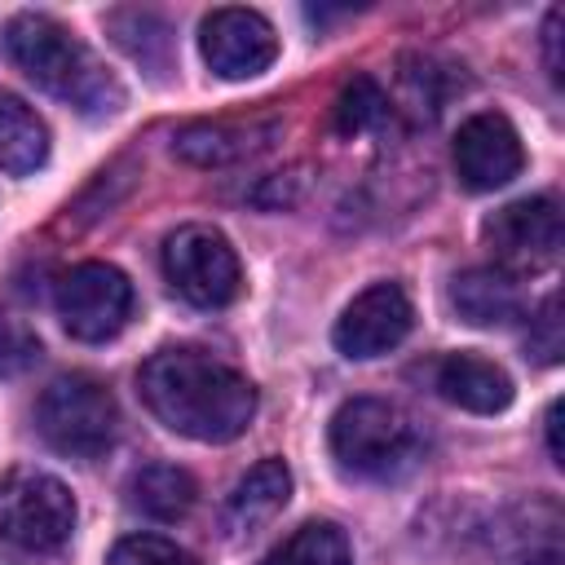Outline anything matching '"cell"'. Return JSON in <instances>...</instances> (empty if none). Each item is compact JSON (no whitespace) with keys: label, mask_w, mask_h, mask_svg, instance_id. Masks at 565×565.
I'll return each mask as SVG.
<instances>
[{"label":"cell","mask_w":565,"mask_h":565,"mask_svg":"<svg viewBox=\"0 0 565 565\" xmlns=\"http://www.w3.org/2000/svg\"><path fill=\"white\" fill-rule=\"evenodd\" d=\"M137 393L146 411L190 441H234L256 419V388L234 366L199 349H163L141 362Z\"/></svg>","instance_id":"6da1fadb"},{"label":"cell","mask_w":565,"mask_h":565,"mask_svg":"<svg viewBox=\"0 0 565 565\" xmlns=\"http://www.w3.org/2000/svg\"><path fill=\"white\" fill-rule=\"evenodd\" d=\"M0 40H4V53L13 57V66L35 88H44L49 97L75 106L79 115L102 119V115H115L124 106V84L57 18H49V13H18L4 26Z\"/></svg>","instance_id":"7a4b0ae2"},{"label":"cell","mask_w":565,"mask_h":565,"mask_svg":"<svg viewBox=\"0 0 565 565\" xmlns=\"http://www.w3.org/2000/svg\"><path fill=\"white\" fill-rule=\"evenodd\" d=\"M331 455L344 472L388 481L402 477L419 455L415 424L384 397H353L331 415Z\"/></svg>","instance_id":"3957f363"},{"label":"cell","mask_w":565,"mask_h":565,"mask_svg":"<svg viewBox=\"0 0 565 565\" xmlns=\"http://www.w3.org/2000/svg\"><path fill=\"white\" fill-rule=\"evenodd\" d=\"M35 428L40 437L71 459H97L110 450L119 411L102 380L93 375H62L53 380L35 402Z\"/></svg>","instance_id":"277c9868"},{"label":"cell","mask_w":565,"mask_h":565,"mask_svg":"<svg viewBox=\"0 0 565 565\" xmlns=\"http://www.w3.org/2000/svg\"><path fill=\"white\" fill-rule=\"evenodd\" d=\"M75 530L71 490L35 468H9L0 477V539L18 552H57Z\"/></svg>","instance_id":"5b68a950"},{"label":"cell","mask_w":565,"mask_h":565,"mask_svg":"<svg viewBox=\"0 0 565 565\" xmlns=\"http://www.w3.org/2000/svg\"><path fill=\"white\" fill-rule=\"evenodd\" d=\"M163 274L199 309H221L243 287L238 252L212 225H181L177 234H168V243H163Z\"/></svg>","instance_id":"8992f818"},{"label":"cell","mask_w":565,"mask_h":565,"mask_svg":"<svg viewBox=\"0 0 565 565\" xmlns=\"http://www.w3.org/2000/svg\"><path fill=\"white\" fill-rule=\"evenodd\" d=\"M53 305H57L62 327L75 340L102 344V340L119 335L124 322L132 318V282L124 269H115L106 260H84L57 278Z\"/></svg>","instance_id":"52a82bcc"},{"label":"cell","mask_w":565,"mask_h":565,"mask_svg":"<svg viewBox=\"0 0 565 565\" xmlns=\"http://www.w3.org/2000/svg\"><path fill=\"white\" fill-rule=\"evenodd\" d=\"M486 247L494 252L503 274L547 269L561 252V207L547 194L516 199L486 221Z\"/></svg>","instance_id":"ba28073f"},{"label":"cell","mask_w":565,"mask_h":565,"mask_svg":"<svg viewBox=\"0 0 565 565\" xmlns=\"http://www.w3.org/2000/svg\"><path fill=\"white\" fill-rule=\"evenodd\" d=\"M199 49L212 75L252 79L278 57V35L256 9H212L199 26Z\"/></svg>","instance_id":"9c48e42d"},{"label":"cell","mask_w":565,"mask_h":565,"mask_svg":"<svg viewBox=\"0 0 565 565\" xmlns=\"http://www.w3.org/2000/svg\"><path fill=\"white\" fill-rule=\"evenodd\" d=\"M411 322H415L411 296L397 282H371L344 305L331 335L344 358H380L411 335Z\"/></svg>","instance_id":"30bf717a"},{"label":"cell","mask_w":565,"mask_h":565,"mask_svg":"<svg viewBox=\"0 0 565 565\" xmlns=\"http://www.w3.org/2000/svg\"><path fill=\"white\" fill-rule=\"evenodd\" d=\"M525 168L516 128L499 110H477L455 132V172L468 190H499Z\"/></svg>","instance_id":"8fae6325"},{"label":"cell","mask_w":565,"mask_h":565,"mask_svg":"<svg viewBox=\"0 0 565 565\" xmlns=\"http://www.w3.org/2000/svg\"><path fill=\"white\" fill-rule=\"evenodd\" d=\"M437 393L472 415H499L512 402V380L503 366L477 353H450L437 366Z\"/></svg>","instance_id":"7c38bea8"},{"label":"cell","mask_w":565,"mask_h":565,"mask_svg":"<svg viewBox=\"0 0 565 565\" xmlns=\"http://www.w3.org/2000/svg\"><path fill=\"white\" fill-rule=\"evenodd\" d=\"M291 499V472L282 459H260L238 477V486L225 499V530L230 534H252L265 521H274Z\"/></svg>","instance_id":"4fadbf2b"},{"label":"cell","mask_w":565,"mask_h":565,"mask_svg":"<svg viewBox=\"0 0 565 565\" xmlns=\"http://www.w3.org/2000/svg\"><path fill=\"white\" fill-rule=\"evenodd\" d=\"M450 305L459 309L463 322L472 327H503L521 313V287L512 274H503L499 265L486 269H463L450 282Z\"/></svg>","instance_id":"5bb4252c"},{"label":"cell","mask_w":565,"mask_h":565,"mask_svg":"<svg viewBox=\"0 0 565 565\" xmlns=\"http://www.w3.org/2000/svg\"><path fill=\"white\" fill-rule=\"evenodd\" d=\"M199 499V486L177 463H146L128 477V503L150 521H181Z\"/></svg>","instance_id":"9a60e30c"},{"label":"cell","mask_w":565,"mask_h":565,"mask_svg":"<svg viewBox=\"0 0 565 565\" xmlns=\"http://www.w3.org/2000/svg\"><path fill=\"white\" fill-rule=\"evenodd\" d=\"M49 159V128L44 119L18 102L13 93H0V168L13 177L35 172Z\"/></svg>","instance_id":"2e32d148"},{"label":"cell","mask_w":565,"mask_h":565,"mask_svg":"<svg viewBox=\"0 0 565 565\" xmlns=\"http://www.w3.org/2000/svg\"><path fill=\"white\" fill-rule=\"evenodd\" d=\"M260 141H256V128L252 124H190L181 137H177V154L199 163V168H216V163H234L243 154H252Z\"/></svg>","instance_id":"e0dca14e"},{"label":"cell","mask_w":565,"mask_h":565,"mask_svg":"<svg viewBox=\"0 0 565 565\" xmlns=\"http://www.w3.org/2000/svg\"><path fill=\"white\" fill-rule=\"evenodd\" d=\"M260 565H353V547L340 525L309 521L291 539H282V547H274Z\"/></svg>","instance_id":"ac0fdd59"},{"label":"cell","mask_w":565,"mask_h":565,"mask_svg":"<svg viewBox=\"0 0 565 565\" xmlns=\"http://www.w3.org/2000/svg\"><path fill=\"white\" fill-rule=\"evenodd\" d=\"M384 110H388V102H384L380 84H375L371 75H353V79L344 84L340 102H335V128H340L344 137L366 132L371 124H380V119H384Z\"/></svg>","instance_id":"d6986e66"},{"label":"cell","mask_w":565,"mask_h":565,"mask_svg":"<svg viewBox=\"0 0 565 565\" xmlns=\"http://www.w3.org/2000/svg\"><path fill=\"white\" fill-rule=\"evenodd\" d=\"M106 565H199L185 547H177L172 539H159V534H128L115 543L110 561Z\"/></svg>","instance_id":"ffe728a7"},{"label":"cell","mask_w":565,"mask_h":565,"mask_svg":"<svg viewBox=\"0 0 565 565\" xmlns=\"http://www.w3.org/2000/svg\"><path fill=\"white\" fill-rule=\"evenodd\" d=\"M35 362H40V340H35V331H31L26 322L0 313V375H4V380H9V375H22V371H31Z\"/></svg>","instance_id":"44dd1931"},{"label":"cell","mask_w":565,"mask_h":565,"mask_svg":"<svg viewBox=\"0 0 565 565\" xmlns=\"http://www.w3.org/2000/svg\"><path fill=\"white\" fill-rule=\"evenodd\" d=\"M525 349H530L543 366L561 362V296H547V300H543V309L530 318Z\"/></svg>","instance_id":"7402d4cb"},{"label":"cell","mask_w":565,"mask_h":565,"mask_svg":"<svg viewBox=\"0 0 565 565\" xmlns=\"http://www.w3.org/2000/svg\"><path fill=\"white\" fill-rule=\"evenodd\" d=\"M543 49H547V75L561 84V9H552L543 22Z\"/></svg>","instance_id":"603a6c76"},{"label":"cell","mask_w":565,"mask_h":565,"mask_svg":"<svg viewBox=\"0 0 565 565\" xmlns=\"http://www.w3.org/2000/svg\"><path fill=\"white\" fill-rule=\"evenodd\" d=\"M547 450H552V463H565V450H561V402L547 406Z\"/></svg>","instance_id":"cb8c5ba5"}]
</instances>
